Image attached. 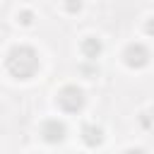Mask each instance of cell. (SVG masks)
Instances as JSON below:
<instances>
[{"label":"cell","mask_w":154,"mask_h":154,"mask_svg":"<svg viewBox=\"0 0 154 154\" xmlns=\"http://www.w3.org/2000/svg\"><path fill=\"white\" fill-rule=\"evenodd\" d=\"M36 65H38V60H36L34 51H29V48H14L12 55H10V70H12L17 77H29V75H34Z\"/></svg>","instance_id":"obj_1"},{"label":"cell","mask_w":154,"mask_h":154,"mask_svg":"<svg viewBox=\"0 0 154 154\" xmlns=\"http://www.w3.org/2000/svg\"><path fill=\"white\" fill-rule=\"evenodd\" d=\"M82 91L79 89H75V87H67V89H63L60 91V96H58V103L65 108V111H77L79 106H82Z\"/></svg>","instance_id":"obj_2"},{"label":"cell","mask_w":154,"mask_h":154,"mask_svg":"<svg viewBox=\"0 0 154 154\" xmlns=\"http://www.w3.org/2000/svg\"><path fill=\"white\" fill-rule=\"evenodd\" d=\"M94 51H96V53H99V43H96V46H94V41H89V43H87V53H89V55H91V53H94Z\"/></svg>","instance_id":"obj_3"},{"label":"cell","mask_w":154,"mask_h":154,"mask_svg":"<svg viewBox=\"0 0 154 154\" xmlns=\"http://www.w3.org/2000/svg\"><path fill=\"white\" fill-rule=\"evenodd\" d=\"M149 31H154V22H152V24H149Z\"/></svg>","instance_id":"obj_4"}]
</instances>
